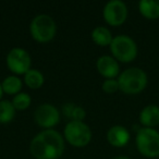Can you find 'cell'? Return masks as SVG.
Listing matches in <instances>:
<instances>
[{"mask_svg": "<svg viewBox=\"0 0 159 159\" xmlns=\"http://www.w3.org/2000/svg\"><path fill=\"white\" fill-rule=\"evenodd\" d=\"M45 77L44 74L37 69L31 68L26 73L24 74V82L30 89H39L43 84H44Z\"/></svg>", "mask_w": 159, "mask_h": 159, "instance_id": "obj_17", "label": "cell"}, {"mask_svg": "<svg viewBox=\"0 0 159 159\" xmlns=\"http://www.w3.org/2000/svg\"><path fill=\"white\" fill-rule=\"evenodd\" d=\"M13 104L10 100H0V123H9L16 116Z\"/></svg>", "mask_w": 159, "mask_h": 159, "instance_id": "obj_18", "label": "cell"}, {"mask_svg": "<svg viewBox=\"0 0 159 159\" xmlns=\"http://www.w3.org/2000/svg\"><path fill=\"white\" fill-rule=\"evenodd\" d=\"M64 137L73 146L83 147L92 139V131L89 126L83 121L68 122L64 128Z\"/></svg>", "mask_w": 159, "mask_h": 159, "instance_id": "obj_6", "label": "cell"}, {"mask_svg": "<svg viewBox=\"0 0 159 159\" xmlns=\"http://www.w3.org/2000/svg\"><path fill=\"white\" fill-rule=\"evenodd\" d=\"M92 39L99 46H110L113 37L110 30L107 29L106 26H96L92 31Z\"/></svg>", "mask_w": 159, "mask_h": 159, "instance_id": "obj_14", "label": "cell"}, {"mask_svg": "<svg viewBox=\"0 0 159 159\" xmlns=\"http://www.w3.org/2000/svg\"><path fill=\"white\" fill-rule=\"evenodd\" d=\"M62 112L66 117L70 118L71 121H83L86 117L85 109L81 106H76L73 102L64 104L62 107Z\"/></svg>", "mask_w": 159, "mask_h": 159, "instance_id": "obj_15", "label": "cell"}, {"mask_svg": "<svg viewBox=\"0 0 159 159\" xmlns=\"http://www.w3.org/2000/svg\"><path fill=\"white\" fill-rule=\"evenodd\" d=\"M96 66L97 70L102 76L107 79H115L116 76L119 75L120 72V66L117 59L112 56L104 55L100 56L96 61Z\"/></svg>", "mask_w": 159, "mask_h": 159, "instance_id": "obj_10", "label": "cell"}, {"mask_svg": "<svg viewBox=\"0 0 159 159\" xmlns=\"http://www.w3.org/2000/svg\"><path fill=\"white\" fill-rule=\"evenodd\" d=\"M102 14L108 24L118 26L125 22L128 18V7L121 0H110L105 5Z\"/></svg>", "mask_w": 159, "mask_h": 159, "instance_id": "obj_8", "label": "cell"}, {"mask_svg": "<svg viewBox=\"0 0 159 159\" xmlns=\"http://www.w3.org/2000/svg\"><path fill=\"white\" fill-rule=\"evenodd\" d=\"M31 56L21 47H14L7 55V66L16 74H25L31 69Z\"/></svg>", "mask_w": 159, "mask_h": 159, "instance_id": "obj_7", "label": "cell"}, {"mask_svg": "<svg viewBox=\"0 0 159 159\" xmlns=\"http://www.w3.org/2000/svg\"><path fill=\"white\" fill-rule=\"evenodd\" d=\"M30 150L36 159H58L64 150L62 135L52 129H47L33 137Z\"/></svg>", "mask_w": 159, "mask_h": 159, "instance_id": "obj_1", "label": "cell"}, {"mask_svg": "<svg viewBox=\"0 0 159 159\" xmlns=\"http://www.w3.org/2000/svg\"><path fill=\"white\" fill-rule=\"evenodd\" d=\"M139 123L144 128L154 129L159 124V107L157 105H147L139 112Z\"/></svg>", "mask_w": 159, "mask_h": 159, "instance_id": "obj_12", "label": "cell"}, {"mask_svg": "<svg viewBox=\"0 0 159 159\" xmlns=\"http://www.w3.org/2000/svg\"><path fill=\"white\" fill-rule=\"evenodd\" d=\"M2 85V89L5 93L10 94V95H16L20 93L21 89H22V80L16 75H8L5 77L1 83Z\"/></svg>", "mask_w": 159, "mask_h": 159, "instance_id": "obj_16", "label": "cell"}, {"mask_svg": "<svg viewBox=\"0 0 159 159\" xmlns=\"http://www.w3.org/2000/svg\"><path fill=\"white\" fill-rule=\"evenodd\" d=\"M32 37L40 43H46L51 40L56 35L57 25L52 16L49 14L40 13L32 20L30 25Z\"/></svg>", "mask_w": 159, "mask_h": 159, "instance_id": "obj_4", "label": "cell"}, {"mask_svg": "<svg viewBox=\"0 0 159 159\" xmlns=\"http://www.w3.org/2000/svg\"><path fill=\"white\" fill-rule=\"evenodd\" d=\"M2 94H3L2 85H1V83H0V99H1V97H2Z\"/></svg>", "mask_w": 159, "mask_h": 159, "instance_id": "obj_22", "label": "cell"}, {"mask_svg": "<svg viewBox=\"0 0 159 159\" xmlns=\"http://www.w3.org/2000/svg\"><path fill=\"white\" fill-rule=\"evenodd\" d=\"M102 91H105L106 93H115L119 89V83H118V80L116 79H106L104 81L102 85Z\"/></svg>", "mask_w": 159, "mask_h": 159, "instance_id": "obj_20", "label": "cell"}, {"mask_svg": "<svg viewBox=\"0 0 159 159\" xmlns=\"http://www.w3.org/2000/svg\"><path fill=\"white\" fill-rule=\"evenodd\" d=\"M130 132L123 125H113L107 132V139L115 147H123L130 141Z\"/></svg>", "mask_w": 159, "mask_h": 159, "instance_id": "obj_11", "label": "cell"}, {"mask_svg": "<svg viewBox=\"0 0 159 159\" xmlns=\"http://www.w3.org/2000/svg\"><path fill=\"white\" fill-rule=\"evenodd\" d=\"M139 10L144 18L148 20L159 19V0H141Z\"/></svg>", "mask_w": 159, "mask_h": 159, "instance_id": "obj_13", "label": "cell"}, {"mask_svg": "<svg viewBox=\"0 0 159 159\" xmlns=\"http://www.w3.org/2000/svg\"><path fill=\"white\" fill-rule=\"evenodd\" d=\"M148 79L146 72L141 68L131 66L122 71L118 76L119 89L129 95L139 94L144 91L147 85Z\"/></svg>", "mask_w": 159, "mask_h": 159, "instance_id": "obj_2", "label": "cell"}, {"mask_svg": "<svg viewBox=\"0 0 159 159\" xmlns=\"http://www.w3.org/2000/svg\"><path fill=\"white\" fill-rule=\"evenodd\" d=\"M112 159H131L130 157H128V156H123V155H121V156H117V157H115V158H112Z\"/></svg>", "mask_w": 159, "mask_h": 159, "instance_id": "obj_21", "label": "cell"}, {"mask_svg": "<svg viewBox=\"0 0 159 159\" xmlns=\"http://www.w3.org/2000/svg\"><path fill=\"white\" fill-rule=\"evenodd\" d=\"M110 50L115 59L121 62H131L137 56V45L132 37L128 35H117L110 44Z\"/></svg>", "mask_w": 159, "mask_h": 159, "instance_id": "obj_5", "label": "cell"}, {"mask_svg": "<svg viewBox=\"0 0 159 159\" xmlns=\"http://www.w3.org/2000/svg\"><path fill=\"white\" fill-rule=\"evenodd\" d=\"M34 119L36 123L42 128L51 129L52 126L57 125L60 120V112L56 106L48 102L42 104L34 111Z\"/></svg>", "mask_w": 159, "mask_h": 159, "instance_id": "obj_9", "label": "cell"}, {"mask_svg": "<svg viewBox=\"0 0 159 159\" xmlns=\"http://www.w3.org/2000/svg\"><path fill=\"white\" fill-rule=\"evenodd\" d=\"M137 150L147 158L159 157V132L152 128H141L135 137Z\"/></svg>", "mask_w": 159, "mask_h": 159, "instance_id": "obj_3", "label": "cell"}, {"mask_svg": "<svg viewBox=\"0 0 159 159\" xmlns=\"http://www.w3.org/2000/svg\"><path fill=\"white\" fill-rule=\"evenodd\" d=\"M31 102V96H30V94L25 93V92H21V93L16 94L13 97V99H12V104H13L14 108L16 110H24V109L29 108Z\"/></svg>", "mask_w": 159, "mask_h": 159, "instance_id": "obj_19", "label": "cell"}]
</instances>
